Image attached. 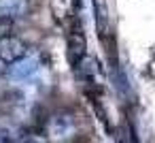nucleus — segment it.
I'll return each mask as SVG.
<instances>
[{"mask_svg": "<svg viewBox=\"0 0 155 143\" xmlns=\"http://www.w3.org/2000/svg\"><path fill=\"white\" fill-rule=\"evenodd\" d=\"M15 137H17L15 128H11V126H2V128H0V143H11Z\"/></svg>", "mask_w": 155, "mask_h": 143, "instance_id": "obj_6", "label": "nucleus"}, {"mask_svg": "<svg viewBox=\"0 0 155 143\" xmlns=\"http://www.w3.org/2000/svg\"><path fill=\"white\" fill-rule=\"evenodd\" d=\"M41 71H43V66H41L38 56L28 54L21 60H17V62L7 66V77H9L11 83H26V81H32Z\"/></svg>", "mask_w": 155, "mask_h": 143, "instance_id": "obj_1", "label": "nucleus"}, {"mask_svg": "<svg viewBox=\"0 0 155 143\" xmlns=\"http://www.w3.org/2000/svg\"><path fill=\"white\" fill-rule=\"evenodd\" d=\"M24 56H28V47L21 39L17 37H5L0 39V62H2L5 66L21 60Z\"/></svg>", "mask_w": 155, "mask_h": 143, "instance_id": "obj_3", "label": "nucleus"}, {"mask_svg": "<svg viewBox=\"0 0 155 143\" xmlns=\"http://www.w3.org/2000/svg\"><path fill=\"white\" fill-rule=\"evenodd\" d=\"M30 11L28 0H0V22L19 19Z\"/></svg>", "mask_w": 155, "mask_h": 143, "instance_id": "obj_4", "label": "nucleus"}, {"mask_svg": "<svg viewBox=\"0 0 155 143\" xmlns=\"http://www.w3.org/2000/svg\"><path fill=\"white\" fill-rule=\"evenodd\" d=\"M9 32H11V22H0V39L9 37Z\"/></svg>", "mask_w": 155, "mask_h": 143, "instance_id": "obj_7", "label": "nucleus"}, {"mask_svg": "<svg viewBox=\"0 0 155 143\" xmlns=\"http://www.w3.org/2000/svg\"><path fill=\"white\" fill-rule=\"evenodd\" d=\"M11 143H47V139L36 132H26V134H17Z\"/></svg>", "mask_w": 155, "mask_h": 143, "instance_id": "obj_5", "label": "nucleus"}, {"mask_svg": "<svg viewBox=\"0 0 155 143\" xmlns=\"http://www.w3.org/2000/svg\"><path fill=\"white\" fill-rule=\"evenodd\" d=\"M47 132H49V139L53 143L68 141L77 132V120H74V115L68 113V111H60V113L51 115L49 122H47Z\"/></svg>", "mask_w": 155, "mask_h": 143, "instance_id": "obj_2", "label": "nucleus"}]
</instances>
